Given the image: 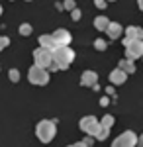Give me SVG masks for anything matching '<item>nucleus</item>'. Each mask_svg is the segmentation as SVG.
<instances>
[{
    "mask_svg": "<svg viewBox=\"0 0 143 147\" xmlns=\"http://www.w3.org/2000/svg\"><path fill=\"white\" fill-rule=\"evenodd\" d=\"M32 34V26L30 24H22L20 26V35H30Z\"/></svg>",
    "mask_w": 143,
    "mask_h": 147,
    "instance_id": "18",
    "label": "nucleus"
},
{
    "mask_svg": "<svg viewBox=\"0 0 143 147\" xmlns=\"http://www.w3.org/2000/svg\"><path fill=\"white\" fill-rule=\"evenodd\" d=\"M71 16H73V20H75V22H77L78 18H80V10H78V8H75V10L71 12Z\"/></svg>",
    "mask_w": 143,
    "mask_h": 147,
    "instance_id": "24",
    "label": "nucleus"
},
{
    "mask_svg": "<svg viewBox=\"0 0 143 147\" xmlns=\"http://www.w3.org/2000/svg\"><path fill=\"white\" fill-rule=\"evenodd\" d=\"M28 79H30V82L35 84V86H45V84L49 82V73H47V69L32 65V67L28 69Z\"/></svg>",
    "mask_w": 143,
    "mask_h": 147,
    "instance_id": "3",
    "label": "nucleus"
},
{
    "mask_svg": "<svg viewBox=\"0 0 143 147\" xmlns=\"http://www.w3.org/2000/svg\"><path fill=\"white\" fill-rule=\"evenodd\" d=\"M139 57H143V41L135 39L130 45H125V59L133 61V59H139Z\"/></svg>",
    "mask_w": 143,
    "mask_h": 147,
    "instance_id": "7",
    "label": "nucleus"
},
{
    "mask_svg": "<svg viewBox=\"0 0 143 147\" xmlns=\"http://www.w3.org/2000/svg\"><path fill=\"white\" fill-rule=\"evenodd\" d=\"M106 2H116V0H106Z\"/></svg>",
    "mask_w": 143,
    "mask_h": 147,
    "instance_id": "28",
    "label": "nucleus"
},
{
    "mask_svg": "<svg viewBox=\"0 0 143 147\" xmlns=\"http://www.w3.org/2000/svg\"><path fill=\"white\" fill-rule=\"evenodd\" d=\"M8 43H10V39H8L6 35H0V51H2L4 47H8Z\"/></svg>",
    "mask_w": 143,
    "mask_h": 147,
    "instance_id": "22",
    "label": "nucleus"
},
{
    "mask_svg": "<svg viewBox=\"0 0 143 147\" xmlns=\"http://www.w3.org/2000/svg\"><path fill=\"white\" fill-rule=\"evenodd\" d=\"M39 47H45V49H49V51H55L57 47H59V43L55 41V37L53 35H39Z\"/></svg>",
    "mask_w": 143,
    "mask_h": 147,
    "instance_id": "11",
    "label": "nucleus"
},
{
    "mask_svg": "<svg viewBox=\"0 0 143 147\" xmlns=\"http://www.w3.org/2000/svg\"><path fill=\"white\" fill-rule=\"evenodd\" d=\"M125 79H127V75H125L120 67L114 69V71L110 73V82H112V84H123V82H125Z\"/></svg>",
    "mask_w": 143,
    "mask_h": 147,
    "instance_id": "12",
    "label": "nucleus"
},
{
    "mask_svg": "<svg viewBox=\"0 0 143 147\" xmlns=\"http://www.w3.org/2000/svg\"><path fill=\"white\" fill-rule=\"evenodd\" d=\"M137 6H139V10L143 12V0H137Z\"/></svg>",
    "mask_w": 143,
    "mask_h": 147,
    "instance_id": "27",
    "label": "nucleus"
},
{
    "mask_svg": "<svg viewBox=\"0 0 143 147\" xmlns=\"http://www.w3.org/2000/svg\"><path fill=\"white\" fill-rule=\"evenodd\" d=\"M100 125H102V127H108V129H110L112 125H114V116H110V114H108V116H104V118L100 120Z\"/></svg>",
    "mask_w": 143,
    "mask_h": 147,
    "instance_id": "16",
    "label": "nucleus"
},
{
    "mask_svg": "<svg viewBox=\"0 0 143 147\" xmlns=\"http://www.w3.org/2000/svg\"><path fill=\"white\" fill-rule=\"evenodd\" d=\"M8 77H10V80H12V82H18V80H20V73H18V69H10Z\"/></svg>",
    "mask_w": 143,
    "mask_h": 147,
    "instance_id": "19",
    "label": "nucleus"
},
{
    "mask_svg": "<svg viewBox=\"0 0 143 147\" xmlns=\"http://www.w3.org/2000/svg\"><path fill=\"white\" fill-rule=\"evenodd\" d=\"M139 39L143 41V28H137V26H130L125 28V37H123V45H130L132 41Z\"/></svg>",
    "mask_w": 143,
    "mask_h": 147,
    "instance_id": "8",
    "label": "nucleus"
},
{
    "mask_svg": "<svg viewBox=\"0 0 143 147\" xmlns=\"http://www.w3.org/2000/svg\"><path fill=\"white\" fill-rule=\"evenodd\" d=\"M94 6L100 8V10H104V8L108 6V2H106V0H94Z\"/></svg>",
    "mask_w": 143,
    "mask_h": 147,
    "instance_id": "23",
    "label": "nucleus"
},
{
    "mask_svg": "<svg viewBox=\"0 0 143 147\" xmlns=\"http://www.w3.org/2000/svg\"><path fill=\"white\" fill-rule=\"evenodd\" d=\"M108 26H110V20H108L106 16H96V18H94V28H96L98 32H106Z\"/></svg>",
    "mask_w": 143,
    "mask_h": 147,
    "instance_id": "14",
    "label": "nucleus"
},
{
    "mask_svg": "<svg viewBox=\"0 0 143 147\" xmlns=\"http://www.w3.org/2000/svg\"><path fill=\"white\" fill-rule=\"evenodd\" d=\"M108 134H110V129H108V127H102V125H100L98 134H96V139H98V141H104V139L108 137Z\"/></svg>",
    "mask_w": 143,
    "mask_h": 147,
    "instance_id": "17",
    "label": "nucleus"
},
{
    "mask_svg": "<svg viewBox=\"0 0 143 147\" xmlns=\"http://www.w3.org/2000/svg\"><path fill=\"white\" fill-rule=\"evenodd\" d=\"M63 8H67V10H75V8H77V6H75V0H65V2H63Z\"/></svg>",
    "mask_w": 143,
    "mask_h": 147,
    "instance_id": "21",
    "label": "nucleus"
},
{
    "mask_svg": "<svg viewBox=\"0 0 143 147\" xmlns=\"http://www.w3.org/2000/svg\"><path fill=\"white\" fill-rule=\"evenodd\" d=\"M78 127H80V131H84L86 136L96 137V134H98V129H100V122L94 116H84V118L78 122Z\"/></svg>",
    "mask_w": 143,
    "mask_h": 147,
    "instance_id": "5",
    "label": "nucleus"
},
{
    "mask_svg": "<svg viewBox=\"0 0 143 147\" xmlns=\"http://www.w3.org/2000/svg\"><path fill=\"white\" fill-rule=\"evenodd\" d=\"M26 2H32V0H26Z\"/></svg>",
    "mask_w": 143,
    "mask_h": 147,
    "instance_id": "30",
    "label": "nucleus"
},
{
    "mask_svg": "<svg viewBox=\"0 0 143 147\" xmlns=\"http://www.w3.org/2000/svg\"><path fill=\"white\" fill-rule=\"evenodd\" d=\"M51 63H53V51H49L45 47H37L33 51V65H37L41 69H49Z\"/></svg>",
    "mask_w": 143,
    "mask_h": 147,
    "instance_id": "4",
    "label": "nucleus"
},
{
    "mask_svg": "<svg viewBox=\"0 0 143 147\" xmlns=\"http://www.w3.org/2000/svg\"><path fill=\"white\" fill-rule=\"evenodd\" d=\"M67 147H88L84 141H77V143H73V145H67Z\"/></svg>",
    "mask_w": 143,
    "mask_h": 147,
    "instance_id": "25",
    "label": "nucleus"
},
{
    "mask_svg": "<svg viewBox=\"0 0 143 147\" xmlns=\"http://www.w3.org/2000/svg\"><path fill=\"white\" fill-rule=\"evenodd\" d=\"M112 147H137V136H135V131H132V129L123 131L121 136H118L112 141Z\"/></svg>",
    "mask_w": 143,
    "mask_h": 147,
    "instance_id": "6",
    "label": "nucleus"
},
{
    "mask_svg": "<svg viewBox=\"0 0 143 147\" xmlns=\"http://www.w3.org/2000/svg\"><path fill=\"white\" fill-rule=\"evenodd\" d=\"M94 47H96L98 51H104V49H106V41H104V39H96V41H94Z\"/></svg>",
    "mask_w": 143,
    "mask_h": 147,
    "instance_id": "20",
    "label": "nucleus"
},
{
    "mask_svg": "<svg viewBox=\"0 0 143 147\" xmlns=\"http://www.w3.org/2000/svg\"><path fill=\"white\" fill-rule=\"evenodd\" d=\"M55 131H57V127H55V122L53 120H41V122H37V125H35V136H37V139L41 143L53 141Z\"/></svg>",
    "mask_w": 143,
    "mask_h": 147,
    "instance_id": "2",
    "label": "nucleus"
},
{
    "mask_svg": "<svg viewBox=\"0 0 143 147\" xmlns=\"http://www.w3.org/2000/svg\"><path fill=\"white\" fill-rule=\"evenodd\" d=\"M0 16H2V6H0Z\"/></svg>",
    "mask_w": 143,
    "mask_h": 147,
    "instance_id": "29",
    "label": "nucleus"
},
{
    "mask_svg": "<svg viewBox=\"0 0 143 147\" xmlns=\"http://www.w3.org/2000/svg\"><path fill=\"white\" fill-rule=\"evenodd\" d=\"M51 35L55 37V41L59 43V47H61V45H69V43H71V39H73L71 34H69V30H55Z\"/></svg>",
    "mask_w": 143,
    "mask_h": 147,
    "instance_id": "10",
    "label": "nucleus"
},
{
    "mask_svg": "<svg viewBox=\"0 0 143 147\" xmlns=\"http://www.w3.org/2000/svg\"><path fill=\"white\" fill-rule=\"evenodd\" d=\"M121 32H123V30H121V26L118 22H110L108 30H106V34H108V37H110V39H118V37L121 35Z\"/></svg>",
    "mask_w": 143,
    "mask_h": 147,
    "instance_id": "13",
    "label": "nucleus"
},
{
    "mask_svg": "<svg viewBox=\"0 0 143 147\" xmlns=\"http://www.w3.org/2000/svg\"><path fill=\"white\" fill-rule=\"evenodd\" d=\"M73 61H75V51L69 45H61L53 51V63L59 67V71H65Z\"/></svg>",
    "mask_w": 143,
    "mask_h": 147,
    "instance_id": "1",
    "label": "nucleus"
},
{
    "mask_svg": "<svg viewBox=\"0 0 143 147\" xmlns=\"http://www.w3.org/2000/svg\"><path fill=\"white\" fill-rule=\"evenodd\" d=\"M137 147H143V136L137 137Z\"/></svg>",
    "mask_w": 143,
    "mask_h": 147,
    "instance_id": "26",
    "label": "nucleus"
},
{
    "mask_svg": "<svg viewBox=\"0 0 143 147\" xmlns=\"http://www.w3.org/2000/svg\"><path fill=\"white\" fill-rule=\"evenodd\" d=\"M118 67L125 73V75H132V73H135V65H133V61H130V59H121L120 63H118Z\"/></svg>",
    "mask_w": 143,
    "mask_h": 147,
    "instance_id": "15",
    "label": "nucleus"
},
{
    "mask_svg": "<svg viewBox=\"0 0 143 147\" xmlns=\"http://www.w3.org/2000/svg\"><path fill=\"white\" fill-rule=\"evenodd\" d=\"M96 82H98V75H96L94 71H84V73H82V77H80V84H82V86L98 88V86H96Z\"/></svg>",
    "mask_w": 143,
    "mask_h": 147,
    "instance_id": "9",
    "label": "nucleus"
}]
</instances>
